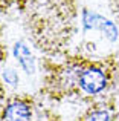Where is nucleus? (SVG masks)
<instances>
[{
	"label": "nucleus",
	"instance_id": "1",
	"mask_svg": "<svg viewBox=\"0 0 119 121\" xmlns=\"http://www.w3.org/2000/svg\"><path fill=\"white\" fill-rule=\"evenodd\" d=\"M108 84V72L101 65H84L81 71L78 89L87 95H98Z\"/></svg>",
	"mask_w": 119,
	"mask_h": 121
},
{
	"label": "nucleus",
	"instance_id": "2",
	"mask_svg": "<svg viewBox=\"0 0 119 121\" xmlns=\"http://www.w3.org/2000/svg\"><path fill=\"white\" fill-rule=\"evenodd\" d=\"M84 65L79 61H69L64 66L58 69L54 75V84L63 92H72L73 89H78V80H79L81 71Z\"/></svg>",
	"mask_w": 119,
	"mask_h": 121
},
{
	"label": "nucleus",
	"instance_id": "3",
	"mask_svg": "<svg viewBox=\"0 0 119 121\" xmlns=\"http://www.w3.org/2000/svg\"><path fill=\"white\" fill-rule=\"evenodd\" d=\"M32 107L24 100H12L3 110V121H31Z\"/></svg>",
	"mask_w": 119,
	"mask_h": 121
},
{
	"label": "nucleus",
	"instance_id": "4",
	"mask_svg": "<svg viewBox=\"0 0 119 121\" xmlns=\"http://www.w3.org/2000/svg\"><path fill=\"white\" fill-rule=\"evenodd\" d=\"M15 55L18 57V61H20L21 66L26 69V72H34V68L29 66L31 61H32V60H31L32 57H31L29 49H28L23 43H17V44H15Z\"/></svg>",
	"mask_w": 119,
	"mask_h": 121
},
{
	"label": "nucleus",
	"instance_id": "5",
	"mask_svg": "<svg viewBox=\"0 0 119 121\" xmlns=\"http://www.w3.org/2000/svg\"><path fill=\"white\" fill-rule=\"evenodd\" d=\"M86 121H113V115L108 109H93L86 115Z\"/></svg>",
	"mask_w": 119,
	"mask_h": 121
},
{
	"label": "nucleus",
	"instance_id": "6",
	"mask_svg": "<svg viewBox=\"0 0 119 121\" xmlns=\"http://www.w3.org/2000/svg\"><path fill=\"white\" fill-rule=\"evenodd\" d=\"M29 0H0V11H6L12 5H20V3H26Z\"/></svg>",
	"mask_w": 119,
	"mask_h": 121
}]
</instances>
